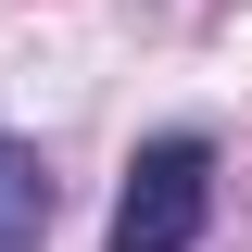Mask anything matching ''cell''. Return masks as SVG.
Segmentation results:
<instances>
[{
    "label": "cell",
    "instance_id": "obj_1",
    "mask_svg": "<svg viewBox=\"0 0 252 252\" xmlns=\"http://www.w3.org/2000/svg\"><path fill=\"white\" fill-rule=\"evenodd\" d=\"M215 215V152L202 139H152L126 164V202H114V252H189Z\"/></svg>",
    "mask_w": 252,
    "mask_h": 252
},
{
    "label": "cell",
    "instance_id": "obj_2",
    "mask_svg": "<svg viewBox=\"0 0 252 252\" xmlns=\"http://www.w3.org/2000/svg\"><path fill=\"white\" fill-rule=\"evenodd\" d=\"M38 227H51V189H38V164L0 139V252H38Z\"/></svg>",
    "mask_w": 252,
    "mask_h": 252
}]
</instances>
